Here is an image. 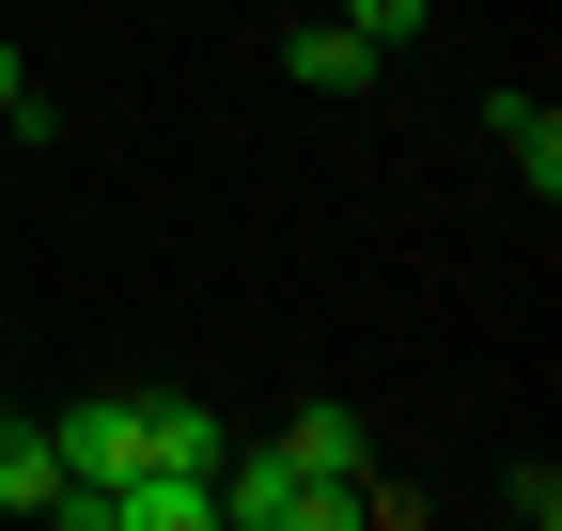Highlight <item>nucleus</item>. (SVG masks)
<instances>
[{
    "label": "nucleus",
    "mask_w": 562,
    "mask_h": 531,
    "mask_svg": "<svg viewBox=\"0 0 562 531\" xmlns=\"http://www.w3.org/2000/svg\"><path fill=\"white\" fill-rule=\"evenodd\" d=\"M422 16H438V0H344V32H360L375 63H391V47H422Z\"/></svg>",
    "instance_id": "6e6552de"
},
{
    "label": "nucleus",
    "mask_w": 562,
    "mask_h": 531,
    "mask_svg": "<svg viewBox=\"0 0 562 531\" xmlns=\"http://www.w3.org/2000/svg\"><path fill=\"white\" fill-rule=\"evenodd\" d=\"M203 500H220L235 531H328V516H360V485H313L297 470V453H281V438H220V470H203Z\"/></svg>",
    "instance_id": "f257e3e1"
},
{
    "label": "nucleus",
    "mask_w": 562,
    "mask_h": 531,
    "mask_svg": "<svg viewBox=\"0 0 562 531\" xmlns=\"http://www.w3.org/2000/svg\"><path fill=\"white\" fill-rule=\"evenodd\" d=\"M281 453H297L313 485H375V438H360V407H297V422H281Z\"/></svg>",
    "instance_id": "39448f33"
},
{
    "label": "nucleus",
    "mask_w": 562,
    "mask_h": 531,
    "mask_svg": "<svg viewBox=\"0 0 562 531\" xmlns=\"http://www.w3.org/2000/svg\"><path fill=\"white\" fill-rule=\"evenodd\" d=\"M47 438H63V500H110V485L140 470V407H125V391H79Z\"/></svg>",
    "instance_id": "f03ea898"
},
{
    "label": "nucleus",
    "mask_w": 562,
    "mask_h": 531,
    "mask_svg": "<svg viewBox=\"0 0 562 531\" xmlns=\"http://www.w3.org/2000/svg\"><path fill=\"white\" fill-rule=\"evenodd\" d=\"M0 516H63V438L47 422H0Z\"/></svg>",
    "instance_id": "423d86ee"
},
{
    "label": "nucleus",
    "mask_w": 562,
    "mask_h": 531,
    "mask_svg": "<svg viewBox=\"0 0 562 531\" xmlns=\"http://www.w3.org/2000/svg\"><path fill=\"white\" fill-rule=\"evenodd\" d=\"M0 125H16V142H47V125H63V110L32 94V47H0Z\"/></svg>",
    "instance_id": "1a4fd4ad"
},
{
    "label": "nucleus",
    "mask_w": 562,
    "mask_h": 531,
    "mask_svg": "<svg viewBox=\"0 0 562 531\" xmlns=\"http://www.w3.org/2000/svg\"><path fill=\"white\" fill-rule=\"evenodd\" d=\"M484 142H501L531 188H562V110H547V94H484Z\"/></svg>",
    "instance_id": "0eeeda50"
},
{
    "label": "nucleus",
    "mask_w": 562,
    "mask_h": 531,
    "mask_svg": "<svg viewBox=\"0 0 562 531\" xmlns=\"http://www.w3.org/2000/svg\"><path fill=\"white\" fill-rule=\"evenodd\" d=\"M0 422H16V407H0Z\"/></svg>",
    "instance_id": "9d476101"
},
{
    "label": "nucleus",
    "mask_w": 562,
    "mask_h": 531,
    "mask_svg": "<svg viewBox=\"0 0 562 531\" xmlns=\"http://www.w3.org/2000/svg\"><path fill=\"white\" fill-rule=\"evenodd\" d=\"M140 407V470H220V407H188V391H125Z\"/></svg>",
    "instance_id": "7ed1b4c3"
},
{
    "label": "nucleus",
    "mask_w": 562,
    "mask_h": 531,
    "mask_svg": "<svg viewBox=\"0 0 562 531\" xmlns=\"http://www.w3.org/2000/svg\"><path fill=\"white\" fill-rule=\"evenodd\" d=\"M281 79H297V94H375V47L344 16H313V32H281Z\"/></svg>",
    "instance_id": "20e7f679"
}]
</instances>
